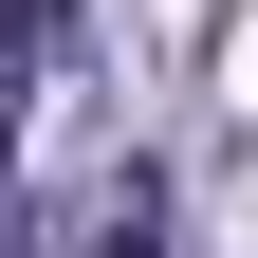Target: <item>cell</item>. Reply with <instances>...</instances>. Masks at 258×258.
Returning a JSON list of instances; mask_svg holds the SVG:
<instances>
[{
  "mask_svg": "<svg viewBox=\"0 0 258 258\" xmlns=\"http://www.w3.org/2000/svg\"><path fill=\"white\" fill-rule=\"evenodd\" d=\"M92 258H166V184H148V166H129L111 203H92Z\"/></svg>",
  "mask_w": 258,
  "mask_h": 258,
  "instance_id": "7a4b0ae2",
  "label": "cell"
},
{
  "mask_svg": "<svg viewBox=\"0 0 258 258\" xmlns=\"http://www.w3.org/2000/svg\"><path fill=\"white\" fill-rule=\"evenodd\" d=\"M55 37H74V0H0V111L55 74Z\"/></svg>",
  "mask_w": 258,
  "mask_h": 258,
  "instance_id": "6da1fadb",
  "label": "cell"
},
{
  "mask_svg": "<svg viewBox=\"0 0 258 258\" xmlns=\"http://www.w3.org/2000/svg\"><path fill=\"white\" fill-rule=\"evenodd\" d=\"M0 258H19V166H0Z\"/></svg>",
  "mask_w": 258,
  "mask_h": 258,
  "instance_id": "3957f363",
  "label": "cell"
}]
</instances>
